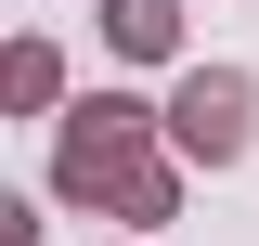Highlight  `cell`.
<instances>
[{"mask_svg": "<svg viewBox=\"0 0 259 246\" xmlns=\"http://www.w3.org/2000/svg\"><path fill=\"white\" fill-rule=\"evenodd\" d=\"M182 143L194 155H233V143H246V91H233V78H194V91H182Z\"/></svg>", "mask_w": 259, "mask_h": 246, "instance_id": "cell-1", "label": "cell"}]
</instances>
